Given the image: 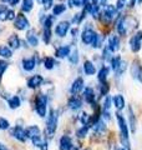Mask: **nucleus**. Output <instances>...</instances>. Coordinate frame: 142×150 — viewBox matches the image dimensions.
Masks as SVG:
<instances>
[{
    "mask_svg": "<svg viewBox=\"0 0 142 150\" xmlns=\"http://www.w3.org/2000/svg\"><path fill=\"white\" fill-rule=\"evenodd\" d=\"M89 128H90L89 125H84L81 129H79V130L76 131L77 137H79V138H84V137H86V134H87V131H89Z\"/></svg>",
    "mask_w": 142,
    "mask_h": 150,
    "instance_id": "37998d69",
    "label": "nucleus"
},
{
    "mask_svg": "<svg viewBox=\"0 0 142 150\" xmlns=\"http://www.w3.org/2000/svg\"><path fill=\"white\" fill-rule=\"evenodd\" d=\"M91 1H92V3L98 4V5H100V4H102V5H103V4L106 3V0H91Z\"/></svg>",
    "mask_w": 142,
    "mask_h": 150,
    "instance_id": "603ef678",
    "label": "nucleus"
},
{
    "mask_svg": "<svg viewBox=\"0 0 142 150\" xmlns=\"http://www.w3.org/2000/svg\"><path fill=\"white\" fill-rule=\"evenodd\" d=\"M69 58V62L71 63V64H74V65H76L77 63H79V51L75 49L74 51H71L70 53V55L67 56Z\"/></svg>",
    "mask_w": 142,
    "mask_h": 150,
    "instance_id": "a19ab883",
    "label": "nucleus"
},
{
    "mask_svg": "<svg viewBox=\"0 0 142 150\" xmlns=\"http://www.w3.org/2000/svg\"><path fill=\"white\" fill-rule=\"evenodd\" d=\"M79 120L81 121V123L84 125H89V126H91V116H90L86 111H82L81 114L79 115Z\"/></svg>",
    "mask_w": 142,
    "mask_h": 150,
    "instance_id": "72a5a7b5",
    "label": "nucleus"
},
{
    "mask_svg": "<svg viewBox=\"0 0 142 150\" xmlns=\"http://www.w3.org/2000/svg\"><path fill=\"white\" fill-rule=\"evenodd\" d=\"M11 135H13L14 138H16L18 140H20L21 143L26 142V139H27V137H26V130L24 129V128H21V126H15V128L11 130Z\"/></svg>",
    "mask_w": 142,
    "mask_h": 150,
    "instance_id": "f8f14e48",
    "label": "nucleus"
},
{
    "mask_svg": "<svg viewBox=\"0 0 142 150\" xmlns=\"http://www.w3.org/2000/svg\"><path fill=\"white\" fill-rule=\"evenodd\" d=\"M42 81H44V79H42L41 75H32V76L27 80V86L30 89H36L37 86H40Z\"/></svg>",
    "mask_w": 142,
    "mask_h": 150,
    "instance_id": "a211bd4d",
    "label": "nucleus"
},
{
    "mask_svg": "<svg viewBox=\"0 0 142 150\" xmlns=\"http://www.w3.org/2000/svg\"><path fill=\"white\" fill-rule=\"evenodd\" d=\"M46 108H47V96L44 94H37L35 99V109L36 112L40 116L46 115Z\"/></svg>",
    "mask_w": 142,
    "mask_h": 150,
    "instance_id": "7ed1b4c3",
    "label": "nucleus"
},
{
    "mask_svg": "<svg viewBox=\"0 0 142 150\" xmlns=\"http://www.w3.org/2000/svg\"><path fill=\"white\" fill-rule=\"evenodd\" d=\"M36 67V59L35 56H32V58H24L22 59V68L24 70H26V71H31V70H34Z\"/></svg>",
    "mask_w": 142,
    "mask_h": 150,
    "instance_id": "dca6fc26",
    "label": "nucleus"
},
{
    "mask_svg": "<svg viewBox=\"0 0 142 150\" xmlns=\"http://www.w3.org/2000/svg\"><path fill=\"white\" fill-rule=\"evenodd\" d=\"M111 51H110V49H108L107 48V46H106V48H103V53H102V58H103V60H106V62H111Z\"/></svg>",
    "mask_w": 142,
    "mask_h": 150,
    "instance_id": "a18cd8bd",
    "label": "nucleus"
},
{
    "mask_svg": "<svg viewBox=\"0 0 142 150\" xmlns=\"http://www.w3.org/2000/svg\"><path fill=\"white\" fill-rule=\"evenodd\" d=\"M131 75L132 78L138 80L140 83H142V65L140 62H135L131 65Z\"/></svg>",
    "mask_w": 142,
    "mask_h": 150,
    "instance_id": "6e6552de",
    "label": "nucleus"
},
{
    "mask_svg": "<svg viewBox=\"0 0 142 150\" xmlns=\"http://www.w3.org/2000/svg\"><path fill=\"white\" fill-rule=\"evenodd\" d=\"M8 44L10 46L11 49H19L20 48V39H19V36L15 35V34H11L9 36L8 39Z\"/></svg>",
    "mask_w": 142,
    "mask_h": 150,
    "instance_id": "393cba45",
    "label": "nucleus"
},
{
    "mask_svg": "<svg viewBox=\"0 0 142 150\" xmlns=\"http://www.w3.org/2000/svg\"><path fill=\"white\" fill-rule=\"evenodd\" d=\"M116 31L118 33V35L125 36L127 34L126 28H125V23H124V16H120L116 20Z\"/></svg>",
    "mask_w": 142,
    "mask_h": 150,
    "instance_id": "412c9836",
    "label": "nucleus"
},
{
    "mask_svg": "<svg viewBox=\"0 0 142 150\" xmlns=\"http://www.w3.org/2000/svg\"><path fill=\"white\" fill-rule=\"evenodd\" d=\"M112 101H113V105H115V108L118 111H121L125 108V99H124V96H122L121 94H117V95L113 96Z\"/></svg>",
    "mask_w": 142,
    "mask_h": 150,
    "instance_id": "aec40b11",
    "label": "nucleus"
},
{
    "mask_svg": "<svg viewBox=\"0 0 142 150\" xmlns=\"http://www.w3.org/2000/svg\"><path fill=\"white\" fill-rule=\"evenodd\" d=\"M85 10L91 14V15H92L95 19H98V18H100V5H98V4H96V3H92V1L89 3V1H87Z\"/></svg>",
    "mask_w": 142,
    "mask_h": 150,
    "instance_id": "9b49d317",
    "label": "nucleus"
},
{
    "mask_svg": "<svg viewBox=\"0 0 142 150\" xmlns=\"http://www.w3.org/2000/svg\"><path fill=\"white\" fill-rule=\"evenodd\" d=\"M70 30V21H60L58 25H56L55 28V33H56V35L60 36V38H64L66 36V34H67V31Z\"/></svg>",
    "mask_w": 142,
    "mask_h": 150,
    "instance_id": "1a4fd4ad",
    "label": "nucleus"
},
{
    "mask_svg": "<svg viewBox=\"0 0 142 150\" xmlns=\"http://www.w3.org/2000/svg\"><path fill=\"white\" fill-rule=\"evenodd\" d=\"M65 10H66V5H64V4H56V5L53 6V15L54 16H59Z\"/></svg>",
    "mask_w": 142,
    "mask_h": 150,
    "instance_id": "f704fd0d",
    "label": "nucleus"
},
{
    "mask_svg": "<svg viewBox=\"0 0 142 150\" xmlns=\"http://www.w3.org/2000/svg\"><path fill=\"white\" fill-rule=\"evenodd\" d=\"M84 98L85 100H86V103H89V104H93L95 101V91L92 88H86L84 90Z\"/></svg>",
    "mask_w": 142,
    "mask_h": 150,
    "instance_id": "b1692460",
    "label": "nucleus"
},
{
    "mask_svg": "<svg viewBox=\"0 0 142 150\" xmlns=\"http://www.w3.org/2000/svg\"><path fill=\"white\" fill-rule=\"evenodd\" d=\"M0 56H1V58H6V59L11 58L13 56L11 49L6 45H0Z\"/></svg>",
    "mask_w": 142,
    "mask_h": 150,
    "instance_id": "2f4dec72",
    "label": "nucleus"
},
{
    "mask_svg": "<svg viewBox=\"0 0 142 150\" xmlns=\"http://www.w3.org/2000/svg\"><path fill=\"white\" fill-rule=\"evenodd\" d=\"M107 48L110 49L111 53H116L120 49V38L117 35H111L108 38V43H107Z\"/></svg>",
    "mask_w": 142,
    "mask_h": 150,
    "instance_id": "ddd939ff",
    "label": "nucleus"
},
{
    "mask_svg": "<svg viewBox=\"0 0 142 150\" xmlns=\"http://www.w3.org/2000/svg\"><path fill=\"white\" fill-rule=\"evenodd\" d=\"M9 126H10V124H9V121L6 119L0 118V129H1V130H6V129H9Z\"/></svg>",
    "mask_w": 142,
    "mask_h": 150,
    "instance_id": "de8ad7c7",
    "label": "nucleus"
},
{
    "mask_svg": "<svg viewBox=\"0 0 142 150\" xmlns=\"http://www.w3.org/2000/svg\"><path fill=\"white\" fill-rule=\"evenodd\" d=\"M86 4H87V0H69L70 8H72V6L82 8V6H86Z\"/></svg>",
    "mask_w": 142,
    "mask_h": 150,
    "instance_id": "ea45409f",
    "label": "nucleus"
},
{
    "mask_svg": "<svg viewBox=\"0 0 142 150\" xmlns=\"http://www.w3.org/2000/svg\"><path fill=\"white\" fill-rule=\"evenodd\" d=\"M8 104H9V106H10V109H18L21 104V100L18 95H14V96L8 99Z\"/></svg>",
    "mask_w": 142,
    "mask_h": 150,
    "instance_id": "cd10ccee",
    "label": "nucleus"
},
{
    "mask_svg": "<svg viewBox=\"0 0 142 150\" xmlns=\"http://www.w3.org/2000/svg\"><path fill=\"white\" fill-rule=\"evenodd\" d=\"M4 3H8L9 5H11V6H15V5H18L19 4V1H20V0H3Z\"/></svg>",
    "mask_w": 142,
    "mask_h": 150,
    "instance_id": "3c124183",
    "label": "nucleus"
},
{
    "mask_svg": "<svg viewBox=\"0 0 142 150\" xmlns=\"http://www.w3.org/2000/svg\"><path fill=\"white\" fill-rule=\"evenodd\" d=\"M67 105H69V108L71 110H79L80 108L82 106V101H81V99H80L77 95H72L69 99Z\"/></svg>",
    "mask_w": 142,
    "mask_h": 150,
    "instance_id": "f3484780",
    "label": "nucleus"
},
{
    "mask_svg": "<svg viewBox=\"0 0 142 150\" xmlns=\"http://www.w3.org/2000/svg\"><path fill=\"white\" fill-rule=\"evenodd\" d=\"M26 40L31 46H37V44H39V39H37V35H36V30L30 29L29 31H27L26 33Z\"/></svg>",
    "mask_w": 142,
    "mask_h": 150,
    "instance_id": "6ab92c4d",
    "label": "nucleus"
},
{
    "mask_svg": "<svg viewBox=\"0 0 142 150\" xmlns=\"http://www.w3.org/2000/svg\"><path fill=\"white\" fill-rule=\"evenodd\" d=\"M0 150H10V149H9L6 145H4L3 143H0Z\"/></svg>",
    "mask_w": 142,
    "mask_h": 150,
    "instance_id": "864d4df0",
    "label": "nucleus"
},
{
    "mask_svg": "<svg viewBox=\"0 0 142 150\" xmlns=\"http://www.w3.org/2000/svg\"><path fill=\"white\" fill-rule=\"evenodd\" d=\"M42 39L45 44H49L51 41V28L44 26V33H42Z\"/></svg>",
    "mask_w": 142,
    "mask_h": 150,
    "instance_id": "4c0bfd02",
    "label": "nucleus"
},
{
    "mask_svg": "<svg viewBox=\"0 0 142 150\" xmlns=\"http://www.w3.org/2000/svg\"><path fill=\"white\" fill-rule=\"evenodd\" d=\"M115 150H126V149H125L124 146H116V148H115Z\"/></svg>",
    "mask_w": 142,
    "mask_h": 150,
    "instance_id": "6e6d98bb",
    "label": "nucleus"
},
{
    "mask_svg": "<svg viewBox=\"0 0 142 150\" xmlns=\"http://www.w3.org/2000/svg\"><path fill=\"white\" fill-rule=\"evenodd\" d=\"M15 19H16V14H15V11H14V10H10V9H9L8 13H6V20H15Z\"/></svg>",
    "mask_w": 142,
    "mask_h": 150,
    "instance_id": "09e8293b",
    "label": "nucleus"
},
{
    "mask_svg": "<svg viewBox=\"0 0 142 150\" xmlns=\"http://www.w3.org/2000/svg\"><path fill=\"white\" fill-rule=\"evenodd\" d=\"M14 26H15V29H18V30H25L30 26V23H29V20H27V18L25 15L18 14L16 19L14 20Z\"/></svg>",
    "mask_w": 142,
    "mask_h": 150,
    "instance_id": "423d86ee",
    "label": "nucleus"
},
{
    "mask_svg": "<svg viewBox=\"0 0 142 150\" xmlns=\"http://www.w3.org/2000/svg\"><path fill=\"white\" fill-rule=\"evenodd\" d=\"M108 73H110V69L107 67H102L100 70H98V74H97V79L101 84H105L107 80V76H108Z\"/></svg>",
    "mask_w": 142,
    "mask_h": 150,
    "instance_id": "4be33fe9",
    "label": "nucleus"
},
{
    "mask_svg": "<svg viewBox=\"0 0 142 150\" xmlns=\"http://www.w3.org/2000/svg\"><path fill=\"white\" fill-rule=\"evenodd\" d=\"M111 68H112V70L113 71H117L118 70V68H120V65H121V63H122V59H121V56L120 55H116V56H113V58L111 59Z\"/></svg>",
    "mask_w": 142,
    "mask_h": 150,
    "instance_id": "473e14b6",
    "label": "nucleus"
},
{
    "mask_svg": "<svg viewBox=\"0 0 142 150\" xmlns=\"http://www.w3.org/2000/svg\"><path fill=\"white\" fill-rule=\"evenodd\" d=\"M110 108H111V98L106 95L105 101H103V118L110 120Z\"/></svg>",
    "mask_w": 142,
    "mask_h": 150,
    "instance_id": "5701e85b",
    "label": "nucleus"
},
{
    "mask_svg": "<svg viewBox=\"0 0 142 150\" xmlns=\"http://www.w3.org/2000/svg\"><path fill=\"white\" fill-rule=\"evenodd\" d=\"M39 3L41 4L42 6H44V9H50L53 8V4H54V0H39Z\"/></svg>",
    "mask_w": 142,
    "mask_h": 150,
    "instance_id": "c03bdc74",
    "label": "nucleus"
},
{
    "mask_svg": "<svg viewBox=\"0 0 142 150\" xmlns=\"http://www.w3.org/2000/svg\"><path fill=\"white\" fill-rule=\"evenodd\" d=\"M8 67H9V64L5 62V60H0V79H1L3 74L5 73V70L8 69Z\"/></svg>",
    "mask_w": 142,
    "mask_h": 150,
    "instance_id": "49530a36",
    "label": "nucleus"
},
{
    "mask_svg": "<svg viewBox=\"0 0 142 150\" xmlns=\"http://www.w3.org/2000/svg\"><path fill=\"white\" fill-rule=\"evenodd\" d=\"M100 86H101V95L106 96V95H107V93H108V85H107V83L101 84Z\"/></svg>",
    "mask_w": 142,
    "mask_h": 150,
    "instance_id": "8fccbe9b",
    "label": "nucleus"
},
{
    "mask_svg": "<svg viewBox=\"0 0 142 150\" xmlns=\"http://www.w3.org/2000/svg\"><path fill=\"white\" fill-rule=\"evenodd\" d=\"M93 130H95V133H96V134H103V133H105V130H106L105 123H103L101 119L97 120L96 123L93 124Z\"/></svg>",
    "mask_w": 142,
    "mask_h": 150,
    "instance_id": "7c9ffc66",
    "label": "nucleus"
},
{
    "mask_svg": "<svg viewBox=\"0 0 142 150\" xmlns=\"http://www.w3.org/2000/svg\"><path fill=\"white\" fill-rule=\"evenodd\" d=\"M31 140H32V144H34L35 146L40 148L41 150H47V143L45 142V140H42V139H41L40 135H37V137L32 138Z\"/></svg>",
    "mask_w": 142,
    "mask_h": 150,
    "instance_id": "bb28decb",
    "label": "nucleus"
},
{
    "mask_svg": "<svg viewBox=\"0 0 142 150\" xmlns=\"http://www.w3.org/2000/svg\"><path fill=\"white\" fill-rule=\"evenodd\" d=\"M9 9L6 8V5H3L0 4V21H5L6 20V13Z\"/></svg>",
    "mask_w": 142,
    "mask_h": 150,
    "instance_id": "79ce46f5",
    "label": "nucleus"
},
{
    "mask_svg": "<svg viewBox=\"0 0 142 150\" xmlns=\"http://www.w3.org/2000/svg\"><path fill=\"white\" fill-rule=\"evenodd\" d=\"M136 1L138 3V4H141V3H142V0H136Z\"/></svg>",
    "mask_w": 142,
    "mask_h": 150,
    "instance_id": "4d7b16f0",
    "label": "nucleus"
},
{
    "mask_svg": "<svg viewBox=\"0 0 142 150\" xmlns=\"http://www.w3.org/2000/svg\"><path fill=\"white\" fill-rule=\"evenodd\" d=\"M129 121L131 126V133H136V118L131 106H129Z\"/></svg>",
    "mask_w": 142,
    "mask_h": 150,
    "instance_id": "c756f323",
    "label": "nucleus"
},
{
    "mask_svg": "<svg viewBox=\"0 0 142 150\" xmlns=\"http://www.w3.org/2000/svg\"><path fill=\"white\" fill-rule=\"evenodd\" d=\"M116 119L118 126H120V140L122 143V146L126 150H131V144H130V135H129V128H127L126 124V119L122 116V114L120 111L116 112Z\"/></svg>",
    "mask_w": 142,
    "mask_h": 150,
    "instance_id": "f257e3e1",
    "label": "nucleus"
},
{
    "mask_svg": "<svg viewBox=\"0 0 142 150\" xmlns=\"http://www.w3.org/2000/svg\"><path fill=\"white\" fill-rule=\"evenodd\" d=\"M70 53H71V46L70 45H63V46H59V48L55 50V56L59 59H64L66 56H69Z\"/></svg>",
    "mask_w": 142,
    "mask_h": 150,
    "instance_id": "4468645a",
    "label": "nucleus"
},
{
    "mask_svg": "<svg viewBox=\"0 0 142 150\" xmlns=\"http://www.w3.org/2000/svg\"><path fill=\"white\" fill-rule=\"evenodd\" d=\"M55 67V59L51 58V56H46L44 59V68L47 70H51Z\"/></svg>",
    "mask_w": 142,
    "mask_h": 150,
    "instance_id": "58836bf2",
    "label": "nucleus"
},
{
    "mask_svg": "<svg viewBox=\"0 0 142 150\" xmlns=\"http://www.w3.org/2000/svg\"><path fill=\"white\" fill-rule=\"evenodd\" d=\"M60 150H79L77 146L72 144V140L67 135H64L60 139Z\"/></svg>",
    "mask_w": 142,
    "mask_h": 150,
    "instance_id": "9d476101",
    "label": "nucleus"
},
{
    "mask_svg": "<svg viewBox=\"0 0 142 150\" xmlns=\"http://www.w3.org/2000/svg\"><path fill=\"white\" fill-rule=\"evenodd\" d=\"M141 41H142V31H137L136 34L130 39V48L134 53H137L141 49Z\"/></svg>",
    "mask_w": 142,
    "mask_h": 150,
    "instance_id": "0eeeda50",
    "label": "nucleus"
},
{
    "mask_svg": "<svg viewBox=\"0 0 142 150\" xmlns=\"http://www.w3.org/2000/svg\"><path fill=\"white\" fill-rule=\"evenodd\" d=\"M37 135H40V129L37 128L36 125H32V126H29V128L26 129V137L27 138H30V139H32V138H35V137H37Z\"/></svg>",
    "mask_w": 142,
    "mask_h": 150,
    "instance_id": "c85d7f7f",
    "label": "nucleus"
},
{
    "mask_svg": "<svg viewBox=\"0 0 142 150\" xmlns=\"http://www.w3.org/2000/svg\"><path fill=\"white\" fill-rule=\"evenodd\" d=\"M56 128H58V114L55 112L54 109H50L49 115L46 119V126H45V134L47 135V138H53Z\"/></svg>",
    "mask_w": 142,
    "mask_h": 150,
    "instance_id": "f03ea898",
    "label": "nucleus"
},
{
    "mask_svg": "<svg viewBox=\"0 0 142 150\" xmlns=\"http://www.w3.org/2000/svg\"><path fill=\"white\" fill-rule=\"evenodd\" d=\"M85 14H86V10H84L81 11V13H77V14H75V16L72 18V20H71V23H72V24H80V23H81L82 20H84V18H85Z\"/></svg>",
    "mask_w": 142,
    "mask_h": 150,
    "instance_id": "c9c22d12",
    "label": "nucleus"
},
{
    "mask_svg": "<svg viewBox=\"0 0 142 150\" xmlns=\"http://www.w3.org/2000/svg\"><path fill=\"white\" fill-rule=\"evenodd\" d=\"M71 35H72V36H76L77 35V28H75V29L71 30Z\"/></svg>",
    "mask_w": 142,
    "mask_h": 150,
    "instance_id": "5fc2aeb1",
    "label": "nucleus"
},
{
    "mask_svg": "<svg viewBox=\"0 0 142 150\" xmlns=\"http://www.w3.org/2000/svg\"><path fill=\"white\" fill-rule=\"evenodd\" d=\"M84 89V79L82 78H76L72 83V85H71V94H74V95H77V94L81 91Z\"/></svg>",
    "mask_w": 142,
    "mask_h": 150,
    "instance_id": "2eb2a0df",
    "label": "nucleus"
},
{
    "mask_svg": "<svg viewBox=\"0 0 142 150\" xmlns=\"http://www.w3.org/2000/svg\"><path fill=\"white\" fill-rule=\"evenodd\" d=\"M116 13H117V9L115 5H106L105 10L102 11V15H101V19L103 23H106V24H108V23H111V20L113 18L116 16Z\"/></svg>",
    "mask_w": 142,
    "mask_h": 150,
    "instance_id": "39448f33",
    "label": "nucleus"
},
{
    "mask_svg": "<svg viewBox=\"0 0 142 150\" xmlns=\"http://www.w3.org/2000/svg\"><path fill=\"white\" fill-rule=\"evenodd\" d=\"M32 6H34V3L32 0H22V5H21V10L25 13H29L32 10Z\"/></svg>",
    "mask_w": 142,
    "mask_h": 150,
    "instance_id": "e433bc0d",
    "label": "nucleus"
},
{
    "mask_svg": "<svg viewBox=\"0 0 142 150\" xmlns=\"http://www.w3.org/2000/svg\"><path fill=\"white\" fill-rule=\"evenodd\" d=\"M97 34H96V31L92 30L91 28H85L84 31H82V34H81V40H82V43L84 44H86V45H91L95 43V40L97 39Z\"/></svg>",
    "mask_w": 142,
    "mask_h": 150,
    "instance_id": "20e7f679",
    "label": "nucleus"
},
{
    "mask_svg": "<svg viewBox=\"0 0 142 150\" xmlns=\"http://www.w3.org/2000/svg\"><path fill=\"white\" fill-rule=\"evenodd\" d=\"M84 71H85L86 75H93L95 73H96V68H95V65L92 64V62H90V60H85Z\"/></svg>",
    "mask_w": 142,
    "mask_h": 150,
    "instance_id": "a878e982",
    "label": "nucleus"
}]
</instances>
